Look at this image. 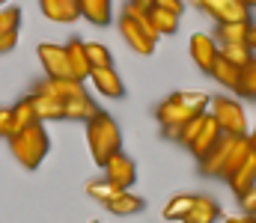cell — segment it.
<instances>
[{
	"instance_id": "9",
	"label": "cell",
	"mask_w": 256,
	"mask_h": 223,
	"mask_svg": "<svg viewBox=\"0 0 256 223\" xmlns=\"http://www.w3.org/2000/svg\"><path fill=\"white\" fill-rule=\"evenodd\" d=\"M104 179H108V182H114V185H116V188H122V191H128V188L137 182V167H134V161L128 158L122 149H120V152H114V155L104 161Z\"/></svg>"
},
{
	"instance_id": "26",
	"label": "cell",
	"mask_w": 256,
	"mask_h": 223,
	"mask_svg": "<svg viewBox=\"0 0 256 223\" xmlns=\"http://www.w3.org/2000/svg\"><path fill=\"white\" fill-rule=\"evenodd\" d=\"M191 206H194V194H176V197L164 206V221L182 223V218L191 212Z\"/></svg>"
},
{
	"instance_id": "31",
	"label": "cell",
	"mask_w": 256,
	"mask_h": 223,
	"mask_svg": "<svg viewBox=\"0 0 256 223\" xmlns=\"http://www.w3.org/2000/svg\"><path fill=\"white\" fill-rule=\"evenodd\" d=\"M21 27V9L18 6H0V33H9V30H18Z\"/></svg>"
},
{
	"instance_id": "20",
	"label": "cell",
	"mask_w": 256,
	"mask_h": 223,
	"mask_svg": "<svg viewBox=\"0 0 256 223\" xmlns=\"http://www.w3.org/2000/svg\"><path fill=\"white\" fill-rule=\"evenodd\" d=\"M104 209H108L110 215H116V218H128V215H140V212L146 209V203H143L140 197H134L131 191H122V194H116Z\"/></svg>"
},
{
	"instance_id": "32",
	"label": "cell",
	"mask_w": 256,
	"mask_h": 223,
	"mask_svg": "<svg viewBox=\"0 0 256 223\" xmlns=\"http://www.w3.org/2000/svg\"><path fill=\"white\" fill-rule=\"evenodd\" d=\"M206 113H208V110H206ZM206 113H196V116H191L188 122H182V125H179V143H185V146H188L194 137H196V131H200V125H202Z\"/></svg>"
},
{
	"instance_id": "6",
	"label": "cell",
	"mask_w": 256,
	"mask_h": 223,
	"mask_svg": "<svg viewBox=\"0 0 256 223\" xmlns=\"http://www.w3.org/2000/svg\"><path fill=\"white\" fill-rule=\"evenodd\" d=\"M208 113L218 119L224 134H230V137H244L248 134V116H244V110H242V104L236 98H230V95L212 98Z\"/></svg>"
},
{
	"instance_id": "36",
	"label": "cell",
	"mask_w": 256,
	"mask_h": 223,
	"mask_svg": "<svg viewBox=\"0 0 256 223\" xmlns=\"http://www.w3.org/2000/svg\"><path fill=\"white\" fill-rule=\"evenodd\" d=\"M152 6H161V9L176 12V15H182V12H185V0H152Z\"/></svg>"
},
{
	"instance_id": "34",
	"label": "cell",
	"mask_w": 256,
	"mask_h": 223,
	"mask_svg": "<svg viewBox=\"0 0 256 223\" xmlns=\"http://www.w3.org/2000/svg\"><path fill=\"white\" fill-rule=\"evenodd\" d=\"M238 200H242V209H244V215H256V185L248 191V194H242Z\"/></svg>"
},
{
	"instance_id": "15",
	"label": "cell",
	"mask_w": 256,
	"mask_h": 223,
	"mask_svg": "<svg viewBox=\"0 0 256 223\" xmlns=\"http://www.w3.org/2000/svg\"><path fill=\"white\" fill-rule=\"evenodd\" d=\"M226 182H230V188H232L238 197H242V194H248V191L256 185V149H254V146H250L248 158L238 164V170H236V173H232Z\"/></svg>"
},
{
	"instance_id": "10",
	"label": "cell",
	"mask_w": 256,
	"mask_h": 223,
	"mask_svg": "<svg viewBox=\"0 0 256 223\" xmlns=\"http://www.w3.org/2000/svg\"><path fill=\"white\" fill-rule=\"evenodd\" d=\"M33 107H36V116H39V122H51V119H63V98H57L51 89H48V83L42 80L36 89H33Z\"/></svg>"
},
{
	"instance_id": "41",
	"label": "cell",
	"mask_w": 256,
	"mask_h": 223,
	"mask_svg": "<svg viewBox=\"0 0 256 223\" xmlns=\"http://www.w3.org/2000/svg\"><path fill=\"white\" fill-rule=\"evenodd\" d=\"M250 146L256 149V131H254V134H250Z\"/></svg>"
},
{
	"instance_id": "33",
	"label": "cell",
	"mask_w": 256,
	"mask_h": 223,
	"mask_svg": "<svg viewBox=\"0 0 256 223\" xmlns=\"http://www.w3.org/2000/svg\"><path fill=\"white\" fill-rule=\"evenodd\" d=\"M0 137H12V107H0Z\"/></svg>"
},
{
	"instance_id": "8",
	"label": "cell",
	"mask_w": 256,
	"mask_h": 223,
	"mask_svg": "<svg viewBox=\"0 0 256 223\" xmlns=\"http://www.w3.org/2000/svg\"><path fill=\"white\" fill-rule=\"evenodd\" d=\"M39 54V63L48 77H74L72 66H68V54H66V45H54V42H42L36 48Z\"/></svg>"
},
{
	"instance_id": "25",
	"label": "cell",
	"mask_w": 256,
	"mask_h": 223,
	"mask_svg": "<svg viewBox=\"0 0 256 223\" xmlns=\"http://www.w3.org/2000/svg\"><path fill=\"white\" fill-rule=\"evenodd\" d=\"M86 197H92L96 203H102V206H108L116 194H122V188H116L114 182H108V179H92V182H86Z\"/></svg>"
},
{
	"instance_id": "12",
	"label": "cell",
	"mask_w": 256,
	"mask_h": 223,
	"mask_svg": "<svg viewBox=\"0 0 256 223\" xmlns=\"http://www.w3.org/2000/svg\"><path fill=\"white\" fill-rule=\"evenodd\" d=\"M191 60L196 63V69L200 72H212V66H214V60H218V42H214V36H208V33H194L191 36Z\"/></svg>"
},
{
	"instance_id": "37",
	"label": "cell",
	"mask_w": 256,
	"mask_h": 223,
	"mask_svg": "<svg viewBox=\"0 0 256 223\" xmlns=\"http://www.w3.org/2000/svg\"><path fill=\"white\" fill-rule=\"evenodd\" d=\"M244 45L250 48V51H256V24L250 21V27H248V36H244Z\"/></svg>"
},
{
	"instance_id": "13",
	"label": "cell",
	"mask_w": 256,
	"mask_h": 223,
	"mask_svg": "<svg viewBox=\"0 0 256 223\" xmlns=\"http://www.w3.org/2000/svg\"><path fill=\"white\" fill-rule=\"evenodd\" d=\"M92 86L98 89V95H108V98H126V83L122 77L114 72V66H102V69H92L90 72Z\"/></svg>"
},
{
	"instance_id": "2",
	"label": "cell",
	"mask_w": 256,
	"mask_h": 223,
	"mask_svg": "<svg viewBox=\"0 0 256 223\" xmlns=\"http://www.w3.org/2000/svg\"><path fill=\"white\" fill-rule=\"evenodd\" d=\"M120 33H122V39L128 42V48L137 51V54H143V57L155 54L158 39H161L155 33V27L149 24V9H143V6H137L131 0H128L126 12L120 18Z\"/></svg>"
},
{
	"instance_id": "30",
	"label": "cell",
	"mask_w": 256,
	"mask_h": 223,
	"mask_svg": "<svg viewBox=\"0 0 256 223\" xmlns=\"http://www.w3.org/2000/svg\"><path fill=\"white\" fill-rule=\"evenodd\" d=\"M86 57H90L92 69H102V66H114V57H110V51H108L102 42H86Z\"/></svg>"
},
{
	"instance_id": "18",
	"label": "cell",
	"mask_w": 256,
	"mask_h": 223,
	"mask_svg": "<svg viewBox=\"0 0 256 223\" xmlns=\"http://www.w3.org/2000/svg\"><path fill=\"white\" fill-rule=\"evenodd\" d=\"M220 218V206L212 197H194L191 212L182 218V223H218Z\"/></svg>"
},
{
	"instance_id": "5",
	"label": "cell",
	"mask_w": 256,
	"mask_h": 223,
	"mask_svg": "<svg viewBox=\"0 0 256 223\" xmlns=\"http://www.w3.org/2000/svg\"><path fill=\"white\" fill-rule=\"evenodd\" d=\"M212 104V95L206 92H173L167 101L158 104V125H182L196 113H206Z\"/></svg>"
},
{
	"instance_id": "35",
	"label": "cell",
	"mask_w": 256,
	"mask_h": 223,
	"mask_svg": "<svg viewBox=\"0 0 256 223\" xmlns=\"http://www.w3.org/2000/svg\"><path fill=\"white\" fill-rule=\"evenodd\" d=\"M18 45V30H9V33H0V54L12 51Z\"/></svg>"
},
{
	"instance_id": "29",
	"label": "cell",
	"mask_w": 256,
	"mask_h": 223,
	"mask_svg": "<svg viewBox=\"0 0 256 223\" xmlns=\"http://www.w3.org/2000/svg\"><path fill=\"white\" fill-rule=\"evenodd\" d=\"M236 95H244V98H254L256 101V57L242 69L238 86H236Z\"/></svg>"
},
{
	"instance_id": "22",
	"label": "cell",
	"mask_w": 256,
	"mask_h": 223,
	"mask_svg": "<svg viewBox=\"0 0 256 223\" xmlns=\"http://www.w3.org/2000/svg\"><path fill=\"white\" fill-rule=\"evenodd\" d=\"M212 77L220 83V86H226V89H232L236 92V86H238V77H242V69L238 66H232L230 60H224L220 54H218V60H214V66H212Z\"/></svg>"
},
{
	"instance_id": "23",
	"label": "cell",
	"mask_w": 256,
	"mask_h": 223,
	"mask_svg": "<svg viewBox=\"0 0 256 223\" xmlns=\"http://www.w3.org/2000/svg\"><path fill=\"white\" fill-rule=\"evenodd\" d=\"M33 122H39V116H36V107H33V98L27 95V98H21V101H15V107H12V134H18V131H24L27 125H33Z\"/></svg>"
},
{
	"instance_id": "28",
	"label": "cell",
	"mask_w": 256,
	"mask_h": 223,
	"mask_svg": "<svg viewBox=\"0 0 256 223\" xmlns=\"http://www.w3.org/2000/svg\"><path fill=\"white\" fill-rule=\"evenodd\" d=\"M218 54H220L224 60H230L232 66H238V69H244V66L254 60V51H250L244 42H236V45H218Z\"/></svg>"
},
{
	"instance_id": "17",
	"label": "cell",
	"mask_w": 256,
	"mask_h": 223,
	"mask_svg": "<svg viewBox=\"0 0 256 223\" xmlns=\"http://www.w3.org/2000/svg\"><path fill=\"white\" fill-rule=\"evenodd\" d=\"M80 18H86L96 27H108L114 18V0H78Z\"/></svg>"
},
{
	"instance_id": "16",
	"label": "cell",
	"mask_w": 256,
	"mask_h": 223,
	"mask_svg": "<svg viewBox=\"0 0 256 223\" xmlns=\"http://www.w3.org/2000/svg\"><path fill=\"white\" fill-rule=\"evenodd\" d=\"M66 54H68L72 74H74L78 80L86 83V77H90V72H92V63H90V57H86V42H84V39H72V42H66Z\"/></svg>"
},
{
	"instance_id": "3",
	"label": "cell",
	"mask_w": 256,
	"mask_h": 223,
	"mask_svg": "<svg viewBox=\"0 0 256 223\" xmlns=\"http://www.w3.org/2000/svg\"><path fill=\"white\" fill-rule=\"evenodd\" d=\"M86 143L92 152V161L98 167H104V161L122 149V131L116 125V119L104 110H98L92 119H86Z\"/></svg>"
},
{
	"instance_id": "21",
	"label": "cell",
	"mask_w": 256,
	"mask_h": 223,
	"mask_svg": "<svg viewBox=\"0 0 256 223\" xmlns=\"http://www.w3.org/2000/svg\"><path fill=\"white\" fill-rule=\"evenodd\" d=\"M179 18L182 15H176V12H167L161 6H149V24L155 27L158 36H173L179 30Z\"/></svg>"
},
{
	"instance_id": "39",
	"label": "cell",
	"mask_w": 256,
	"mask_h": 223,
	"mask_svg": "<svg viewBox=\"0 0 256 223\" xmlns=\"http://www.w3.org/2000/svg\"><path fill=\"white\" fill-rule=\"evenodd\" d=\"M131 3H137V6H143V9H149V6H152V0H131Z\"/></svg>"
},
{
	"instance_id": "1",
	"label": "cell",
	"mask_w": 256,
	"mask_h": 223,
	"mask_svg": "<svg viewBox=\"0 0 256 223\" xmlns=\"http://www.w3.org/2000/svg\"><path fill=\"white\" fill-rule=\"evenodd\" d=\"M248 152H250V134H244V137H230V134H224L214 146L206 152V158L200 161V173L226 182V179L238 170V164L248 158Z\"/></svg>"
},
{
	"instance_id": "19",
	"label": "cell",
	"mask_w": 256,
	"mask_h": 223,
	"mask_svg": "<svg viewBox=\"0 0 256 223\" xmlns=\"http://www.w3.org/2000/svg\"><path fill=\"white\" fill-rule=\"evenodd\" d=\"M98 113V104L84 92V95H74V98H68L63 101V119H78V122H86V119H92Z\"/></svg>"
},
{
	"instance_id": "40",
	"label": "cell",
	"mask_w": 256,
	"mask_h": 223,
	"mask_svg": "<svg viewBox=\"0 0 256 223\" xmlns=\"http://www.w3.org/2000/svg\"><path fill=\"white\" fill-rule=\"evenodd\" d=\"M242 3H244V6H248V9H250V6H256V0H242Z\"/></svg>"
},
{
	"instance_id": "42",
	"label": "cell",
	"mask_w": 256,
	"mask_h": 223,
	"mask_svg": "<svg viewBox=\"0 0 256 223\" xmlns=\"http://www.w3.org/2000/svg\"><path fill=\"white\" fill-rule=\"evenodd\" d=\"M0 6H6V0H0Z\"/></svg>"
},
{
	"instance_id": "38",
	"label": "cell",
	"mask_w": 256,
	"mask_h": 223,
	"mask_svg": "<svg viewBox=\"0 0 256 223\" xmlns=\"http://www.w3.org/2000/svg\"><path fill=\"white\" fill-rule=\"evenodd\" d=\"M224 223H256V215H242V218H226Z\"/></svg>"
},
{
	"instance_id": "24",
	"label": "cell",
	"mask_w": 256,
	"mask_h": 223,
	"mask_svg": "<svg viewBox=\"0 0 256 223\" xmlns=\"http://www.w3.org/2000/svg\"><path fill=\"white\" fill-rule=\"evenodd\" d=\"M45 83H48V89H51L57 98H63V101H68V98H74V95H84V92H86L84 80H78V77H48Z\"/></svg>"
},
{
	"instance_id": "7",
	"label": "cell",
	"mask_w": 256,
	"mask_h": 223,
	"mask_svg": "<svg viewBox=\"0 0 256 223\" xmlns=\"http://www.w3.org/2000/svg\"><path fill=\"white\" fill-rule=\"evenodd\" d=\"M202 12H208L218 24H242L250 21V9L242 0H191Z\"/></svg>"
},
{
	"instance_id": "11",
	"label": "cell",
	"mask_w": 256,
	"mask_h": 223,
	"mask_svg": "<svg viewBox=\"0 0 256 223\" xmlns=\"http://www.w3.org/2000/svg\"><path fill=\"white\" fill-rule=\"evenodd\" d=\"M220 137H224V131H220V125H218V119H214L212 113H206V119H202V125H200L196 137L188 143V149H191V155L196 158V161H202V158H206V152L214 146Z\"/></svg>"
},
{
	"instance_id": "14",
	"label": "cell",
	"mask_w": 256,
	"mask_h": 223,
	"mask_svg": "<svg viewBox=\"0 0 256 223\" xmlns=\"http://www.w3.org/2000/svg\"><path fill=\"white\" fill-rule=\"evenodd\" d=\"M39 9L48 21H57V24H74L80 18L78 0H39Z\"/></svg>"
},
{
	"instance_id": "27",
	"label": "cell",
	"mask_w": 256,
	"mask_h": 223,
	"mask_svg": "<svg viewBox=\"0 0 256 223\" xmlns=\"http://www.w3.org/2000/svg\"><path fill=\"white\" fill-rule=\"evenodd\" d=\"M248 27H250V21H242V24H218L214 42H218V45H236V42H244Z\"/></svg>"
},
{
	"instance_id": "4",
	"label": "cell",
	"mask_w": 256,
	"mask_h": 223,
	"mask_svg": "<svg viewBox=\"0 0 256 223\" xmlns=\"http://www.w3.org/2000/svg\"><path fill=\"white\" fill-rule=\"evenodd\" d=\"M9 149H12L15 161H18L24 170H36V167L45 161L48 149H51V140H48L45 125H42V122H33V125H27L24 131L12 134V137H9Z\"/></svg>"
}]
</instances>
